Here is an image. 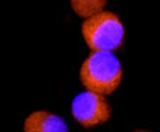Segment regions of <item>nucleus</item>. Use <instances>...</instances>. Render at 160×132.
Here are the masks:
<instances>
[{"label":"nucleus","instance_id":"nucleus-1","mask_svg":"<svg viewBox=\"0 0 160 132\" xmlns=\"http://www.w3.org/2000/svg\"><path fill=\"white\" fill-rule=\"evenodd\" d=\"M122 78L121 63L111 51H92L80 67V81L90 92L111 94Z\"/></svg>","mask_w":160,"mask_h":132},{"label":"nucleus","instance_id":"nucleus-2","mask_svg":"<svg viewBox=\"0 0 160 132\" xmlns=\"http://www.w3.org/2000/svg\"><path fill=\"white\" fill-rule=\"evenodd\" d=\"M82 34L92 51L112 52L122 45L124 26L118 15L102 10L83 22Z\"/></svg>","mask_w":160,"mask_h":132},{"label":"nucleus","instance_id":"nucleus-3","mask_svg":"<svg viewBox=\"0 0 160 132\" xmlns=\"http://www.w3.org/2000/svg\"><path fill=\"white\" fill-rule=\"evenodd\" d=\"M72 113L80 125L84 128H92L109 119L112 109L103 94L88 90L73 99Z\"/></svg>","mask_w":160,"mask_h":132},{"label":"nucleus","instance_id":"nucleus-4","mask_svg":"<svg viewBox=\"0 0 160 132\" xmlns=\"http://www.w3.org/2000/svg\"><path fill=\"white\" fill-rule=\"evenodd\" d=\"M25 132H67L63 118L47 111L32 112L23 122Z\"/></svg>","mask_w":160,"mask_h":132},{"label":"nucleus","instance_id":"nucleus-5","mask_svg":"<svg viewBox=\"0 0 160 132\" xmlns=\"http://www.w3.org/2000/svg\"><path fill=\"white\" fill-rule=\"evenodd\" d=\"M70 3L76 15L88 19L105 9L106 0H70Z\"/></svg>","mask_w":160,"mask_h":132},{"label":"nucleus","instance_id":"nucleus-6","mask_svg":"<svg viewBox=\"0 0 160 132\" xmlns=\"http://www.w3.org/2000/svg\"><path fill=\"white\" fill-rule=\"evenodd\" d=\"M134 132H150V131H143V129H138V131H134Z\"/></svg>","mask_w":160,"mask_h":132}]
</instances>
